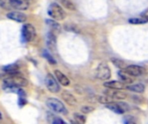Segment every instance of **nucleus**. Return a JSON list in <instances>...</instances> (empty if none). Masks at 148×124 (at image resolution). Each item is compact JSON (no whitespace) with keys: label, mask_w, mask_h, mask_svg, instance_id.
<instances>
[{"label":"nucleus","mask_w":148,"mask_h":124,"mask_svg":"<svg viewBox=\"0 0 148 124\" xmlns=\"http://www.w3.org/2000/svg\"><path fill=\"white\" fill-rule=\"evenodd\" d=\"M4 85H15L18 87H23L28 85V80L22 77L19 73H7V75L3 78Z\"/></svg>","instance_id":"obj_1"},{"label":"nucleus","mask_w":148,"mask_h":124,"mask_svg":"<svg viewBox=\"0 0 148 124\" xmlns=\"http://www.w3.org/2000/svg\"><path fill=\"white\" fill-rule=\"evenodd\" d=\"M49 16L56 21H62L66 17V12L61 5L56 3H52L48 9Z\"/></svg>","instance_id":"obj_2"},{"label":"nucleus","mask_w":148,"mask_h":124,"mask_svg":"<svg viewBox=\"0 0 148 124\" xmlns=\"http://www.w3.org/2000/svg\"><path fill=\"white\" fill-rule=\"evenodd\" d=\"M46 104L51 110H53L56 113L62 114V115H67L68 114L67 108L62 104V102L57 98H48L46 101Z\"/></svg>","instance_id":"obj_3"},{"label":"nucleus","mask_w":148,"mask_h":124,"mask_svg":"<svg viewBox=\"0 0 148 124\" xmlns=\"http://www.w3.org/2000/svg\"><path fill=\"white\" fill-rule=\"evenodd\" d=\"M95 76L98 79L103 81H107L111 78V70L106 62H101L98 65L95 71Z\"/></svg>","instance_id":"obj_4"},{"label":"nucleus","mask_w":148,"mask_h":124,"mask_svg":"<svg viewBox=\"0 0 148 124\" xmlns=\"http://www.w3.org/2000/svg\"><path fill=\"white\" fill-rule=\"evenodd\" d=\"M106 107L116 114H124L129 110V105L124 102H110L106 104Z\"/></svg>","instance_id":"obj_5"},{"label":"nucleus","mask_w":148,"mask_h":124,"mask_svg":"<svg viewBox=\"0 0 148 124\" xmlns=\"http://www.w3.org/2000/svg\"><path fill=\"white\" fill-rule=\"evenodd\" d=\"M36 28L35 27L30 24V23H26L23 26V28H22V35L23 37V39L28 41V42H30L32 41L35 40L36 38Z\"/></svg>","instance_id":"obj_6"},{"label":"nucleus","mask_w":148,"mask_h":124,"mask_svg":"<svg viewBox=\"0 0 148 124\" xmlns=\"http://www.w3.org/2000/svg\"><path fill=\"white\" fill-rule=\"evenodd\" d=\"M45 85H46L48 90L50 92H52V93H57L61 90L60 85L57 83L56 79L50 73H48L47 76H46V78H45Z\"/></svg>","instance_id":"obj_7"},{"label":"nucleus","mask_w":148,"mask_h":124,"mask_svg":"<svg viewBox=\"0 0 148 124\" xmlns=\"http://www.w3.org/2000/svg\"><path fill=\"white\" fill-rule=\"evenodd\" d=\"M124 70L127 73H128L132 77H139V76L142 75L144 73V68L140 66H137V65L127 66Z\"/></svg>","instance_id":"obj_8"},{"label":"nucleus","mask_w":148,"mask_h":124,"mask_svg":"<svg viewBox=\"0 0 148 124\" xmlns=\"http://www.w3.org/2000/svg\"><path fill=\"white\" fill-rule=\"evenodd\" d=\"M104 93L107 96L110 97L111 98L117 99V100H123V99H126L127 98V95L124 91H119V90H114V89L107 90L104 91Z\"/></svg>","instance_id":"obj_9"},{"label":"nucleus","mask_w":148,"mask_h":124,"mask_svg":"<svg viewBox=\"0 0 148 124\" xmlns=\"http://www.w3.org/2000/svg\"><path fill=\"white\" fill-rule=\"evenodd\" d=\"M7 17L10 20L16 21L17 22H23L27 20V16L21 12L20 10H14V11H10L9 12L7 15Z\"/></svg>","instance_id":"obj_10"},{"label":"nucleus","mask_w":148,"mask_h":124,"mask_svg":"<svg viewBox=\"0 0 148 124\" xmlns=\"http://www.w3.org/2000/svg\"><path fill=\"white\" fill-rule=\"evenodd\" d=\"M10 5L12 9L17 10H26L29 8V3L28 0H10Z\"/></svg>","instance_id":"obj_11"},{"label":"nucleus","mask_w":148,"mask_h":124,"mask_svg":"<svg viewBox=\"0 0 148 124\" xmlns=\"http://www.w3.org/2000/svg\"><path fill=\"white\" fill-rule=\"evenodd\" d=\"M62 98L64 100V102L67 103L69 105L74 106V105H76V104H77V100H76L75 97L72 93H70L69 91H62Z\"/></svg>","instance_id":"obj_12"},{"label":"nucleus","mask_w":148,"mask_h":124,"mask_svg":"<svg viewBox=\"0 0 148 124\" xmlns=\"http://www.w3.org/2000/svg\"><path fill=\"white\" fill-rule=\"evenodd\" d=\"M104 86L107 89H114V90H121L125 87V85L122 81L113 80V81H106L104 83Z\"/></svg>","instance_id":"obj_13"},{"label":"nucleus","mask_w":148,"mask_h":124,"mask_svg":"<svg viewBox=\"0 0 148 124\" xmlns=\"http://www.w3.org/2000/svg\"><path fill=\"white\" fill-rule=\"evenodd\" d=\"M55 76L56 77L58 82H59L62 85H63V86H69V85L70 81H69V78H68L64 73H62L61 71L56 70V71H55Z\"/></svg>","instance_id":"obj_14"},{"label":"nucleus","mask_w":148,"mask_h":124,"mask_svg":"<svg viewBox=\"0 0 148 124\" xmlns=\"http://www.w3.org/2000/svg\"><path fill=\"white\" fill-rule=\"evenodd\" d=\"M47 45L49 48L52 51H55L56 48V36L52 31H49L47 35Z\"/></svg>","instance_id":"obj_15"},{"label":"nucleus","mask_w":148,"mask_h":124,"mask_svg":"<svg viewBox=\"0 0 148 124\" xmlns=\"http://www.w3.org/2000/svg\"><path fill=\"white\" fill-rule=\"evenodd\" d=\"M127 90H129L131 91L136 92V93H142L145 91V85L143 84H134L126 86Z\"/></svg>","instance_id":"obj_16"},{"label":"nucleus","mask_w":148,"mask_h":124,"mask_svg":"<svg viewBox=\"0 0 148 124\" xmlns=\"http://www.w3.org/2000/svg\"><path fill=\"white\" fill-rule=\"evenodd\" d=\"M118 75L120 77V79L121 81H122L124 84L127 83V84H131L133 82V79H131L132 76H130L128 73H127L125 72V70H121L119 73H118Z\"/></svg>","instance_id":"obj_17"},{"label":"nucleus","mask_w":148,"mask_h":124,"mask_svg":"<svg viewBox=\"0 0 148 124\" xmlns=\"http://www.w3.org/2000/svg\"><path fill=\"white\" fill-rule=\"evenodd\" d=\"M46 23L51 28V30L54 34H56V33H59L61 31V26L58 22H56V21L54 20H46Z\"/></svg>","instance_id":"obj_18"},{"label":"nucleus","mask_w":148,"mask_h":124,"mask_svg":"<svg viewBox=\"0 0 148 124\" xmlns=\"http://www.w3.org/2000/svg\"><path fill=\"white\" fill-rule=\"evenodd\" d=\"M18 69H19V66H18L17 64H11V65H8V66L3 67V71L6 72L7 73H19Z\"/></svg>","instance_id":"obj_19"},{"label":"nucleus","mask_w":148,"mask_h":124,"mask_svg":"<svg viewBox=\"0 0 148 124\" xmlns=\"http://www.w3.org/2000/svg\"><path fill=\"white\" fill-rule=\"evenodd\" d=\"M129 22L132 24H144L148 22V19L146 17H134V18H130Z\"/></svg>","instance_id":"obj_20"},{"label":"nucleus","mask_w":148,"mask_h":124,"mask_svg":"<svg viewBox=\"0 0 148 124\" xmlns=\"http://www.w3.org/2000/svg\"><path fill=\"white\" fill-rule=\"evenodd\" d=\"M49 117H48V121H49V123H66L65 121H63L62 119H61V118H59L58 117H56V116H54V115H52V114H49Z\"/></svg>","instance_id":"obj_21"},{"label":"nucleus","mask_w":148,"mask_h":124,"mask_svg":"<svg viewBox=\"0 0 148 124\" xmlns=\"http://www.w3.org/2000/svg\"><path fill=\"white\" fill-rule=\"evenodd\" d=\"M62 1V3L64 7H66L67 9H70V10H75V7L74 5V3L69 1V0H61Z\"/></svg>","instance_id":"obj_22"},{"label":"nucleus","mask_w":148,"mask_h":124,"mask_svg":"<svg viewBox=\"0 0 148 124\" xmlns=\"http://www.w3.org/2000/svg\"><path fill=\"white\" fill-rule=\"evenodd\" d=\"M43 57L50 63V64H53V65H55V64H56V60L53 58V56L48 52V51H44L43 52Z\"/></svg>","instance_id":"obj_23"},{"label":"nucleus","mask_w":148,"mask_h":124,"mask_svg":"<svg viewBox=\"0 0 148 124\" xmlns=\"http://www.w3.org/2000/svg\"><path fill=\"white\" fill-rule=\"evenodd\" d=\"M112 62H113L117 67H119L120 69H125L126 66H127L123 61H121V60H118V59H112Z\"/></svg>","instance_id":"obj_24"},{"label":"nucleus","mask_w":148,"mask_h":124,"mask_svg":"<svg viewBox=\"0 0 148 124\" xmlns=\"http://www.w3.org/2000/svg\"><path fill=\"white\" fill-rule=\"evenodd\" d=\"M98 101L102 104H109L110 102H112L111 98L108 96H100V97H98Z\"/></svg>","instance_id":"obj_25"},{"label":"nucleus","mask_w":148,"mask_h":124,"mask_svg":"<svg viewBox=\"0 0 148 124\" xmlns=\"http://www.w3.org/2000/svg\"><path fill=\"white\" fill-rule=\"evenodd\" d=\"M0 7H2L4 9H10V0H0Z\"/></svg>","instance_id":"obj_26"},{"label":"nucleus","mask_w":148,"mask_h":124,"mask_svg":"<svg viewBox=\"0 0 148 124\" xmlns=\"http://www.w3.org/2000/svg\"><path fill=\"white\" fill-rule=\"evenodd\" d=\"M74 118L76 120L77 123H86V117L83 115H81L79 113H75L74 114Z\"/></svg>","instance_id":"obj_27"},{"label":"nucleus","mask_w":148,"mask_h":124,"mask_svg":"<svg viewBox=\"0 0 148 124\" xmlns=\"http://www.w3.org/2000/svg\"><path fill=\"white\" fill-rule=\"evenodd\" d=\"M94 110H95V108L94 107H92V106H83L82 109H81V110H82V113H84V114H88V113H91L92 111H94Z\"/></svg>","instance_id":"obj_28"},{"label":"nucleus","mask_w":148,"mask_h":124,"mask_svg":"<svg viewBox=\"0 0 148 124\" xmlns=\"http://www.w3.org/2000/svg\"><path fill=\"white\" fill-rule=\"evenodd\" d=\"M141 16H143V17H146V18H147L148 19V9H146L142 14H141Z\"/></svg>","instance_id":"obj_29"},{"label":"nucleus","mask_w":148,"mask_h":124,"mask_svg":"<svg viewBox=\"0 0 148 124\" xmlns=\"http://www.w3.org/2000/svg\"><path fill=\"white\" fill-rule=\"evenodd\" d=\"M35 1H36V0H28V2H29V3H34Z\"/></svg>","instance_id":"obj_30"},{"label":"nucleus","mask_w":148,"mask_h":124,"mask_svg":"<svg viewBox=\"0 0 148 124\" xmlns=\"http://www.w3.org/2000/svg\"><path fill=\"white\" fill-rule=\"evenodd\" d=\"M2 119V114H1V112H0V120Z\"/></svg>","instance_id":"obj_31"}]
</instances>
